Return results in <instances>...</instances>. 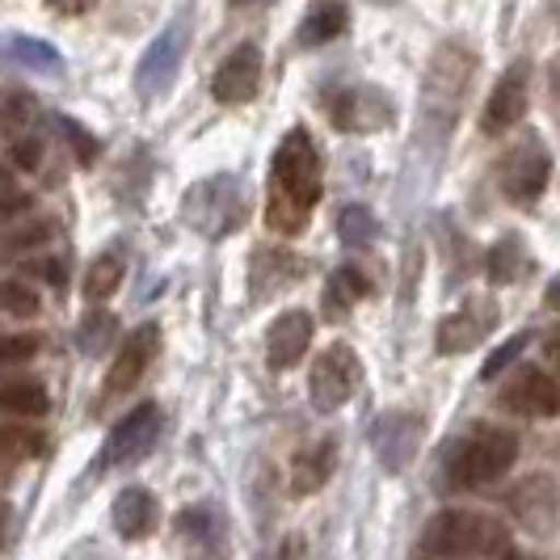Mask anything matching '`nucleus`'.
Segmentation results:
<instances>
[{"label":"nucleus","mask_w":560,"mask_h":560,"mask_svg":"<svg viewBox=\"0 0 560 560\" xmlns=\"http://www.w3.org/2000/svg\"><path fill=\"white\" fill-rule=\"evenodd\" d=\"M320 202V156L312 148V136L304 127L287 131V140L275 152L270 165V198H266V224L295 236L308 228L312 207Z\"/></svg>","instance_id":"nucleus-1"},{"label":"nucleus","mask_w":560,"mask_h":560,"mask_svg":"<svg viewBox=\"0 0 560 560\" xmlns=\"http://www.w3.org/2000/svg\"><path fill=\"white\" fill-rule=\"evenodd\" d=\"M518 459V434L505 425H477L468 439L451 443L443 477L447 489H485L502 480Z\"/></svg>","instance_id":"nucleus-2"},{"label":"nucleus","mask_w":560,"mask_h":560,"mask_svg":"<svg viewBox=\"0 0 560 560\" xmlns=\"http://www.w3.org/2000/svg\"><path fill=\"white\" fill-rule=\"evenodd\" d=\"M421 544L434 557H502L510 548V527L493 514L480 510H443L430 518V527L421 535Z\"/></svg>","instance_id":"nucleus-3"},{"label":"nucleus","mask_w":560,"mask_h":560,"mask_svg":"<svg viewBox=\"0 0 560 560\" xmlns=\"http://www.w3.org/2000/svg\"><path fill=\"white\" fill-rule=\"evenodd\" d=\"M245 220H249V190L232 173L207 177L186 195V224L202 232L207 241H224L228 232H236Z\"/></svg>","instance_id":"nucleus-4"},{"label":"nucleus","mask_w":560,"mask_h":560,"mask_svg":"<svg viewBox=\"0 0 560 560\" xmlns=\"http://www.w3.org/2000/svg\"><path fill=\"white\" fill-rule=\"evenodd\" d=\"M363 384V359L346 346V341H334L329 350L316 354V363L308 371V396L316 413H334L341 409L350 396L359 393Z\"/></svg>","instance_id":"nucleus-5"},{"label":"nucleus","mask_w":560,"mask_h":560,"mask_svg":"<svg viewBox=\"0 0 560 560\" xmlns=\"http://www.w3.org/2000/svg\"><path fill=\"white\" fill-rule=\"evenodd\" d=\"M186 47H190V22L186 18H177L173 26L161 30V38H152V47L143 51L140 68H136V93L143 102H152V97L173 89L177 68L186 59Z\"/></svg>","instance_id":"nucleus-6"},{"label":"nucleus","mask_w":560,"mask_h":560,"mask_svg":"<svg viewBox=\"0 0 560 560\" xmlns=\"http://www.w3.org/2000/svg\"><path fill=\"white\" fill-rule=\"evenodd\" d=\"M472 63H477L472 51H464L459 43L439 47V56L430 59V72H425V114L443 110V122L455 118V102L472 81Z\"/></svg>","instance_id":"nucleus-7"},{"label":"nucleus","mask_w":560,"mask_h":560,"mask_svg":"<svg viewBox=\"0 0 560 560\" xmlns=\"http://www.w3.org/2000/svg\"><path fill=\"white\" fill-rule=\"evenodd\" d=\"M156 439H161V405H156V400H143V405H136V409L106 434L102 468L136 464V459H143L148 451L156 447Z\"/></svg>","instance_id":"nucleus-8"},{"label":"nucleus","mask_w":560,"mask_h":560,"mask_svg":"<svg viewBox=\"0 0 560 560\" xmlns=\"http://www.w3.org/2000/svg\"><path fill=\"white\" fill-rule=\"evenodd\" d=\"M502 405L518 418L552 421L560 413V388L557 375L544 366H518L510 375V384L502 388Z\"/></svg>","instance_id":"nucleus-9"},{"label":"nucleus","mask_w":560,"mask_h":560,"mask_svg":"<svg viewBox=\"0 0 560 560\" xmlns=\"http://www.w3.org/2000/svg\"><path fill=\"white\" fill-rule=\"evenodd\" d=\"M548 177H552V156L539 140H523L518 148H510V156L502 161V190L518 207L544 195Z\"/></svg>","instance_id":"nucleus-10"},{"label":"nucleus","mask_w":560,"mask_h":560,"mask_svg":"<svg viewBox=\"0 0 560 560\" xmlns=\"http://www.w3.org/2000/svg\"><path fill=\"white\" fill-rule=\"evenodd\" d=\"M493 325H498V308H493V300H468L459 312H447L443 320H439V334H434V346H439V354H464V350H472L480 346L485 337L493 334Z\"/></svg>","instance_id":"nucleus-11"},{"label":"nucleus","mask_w":560,"mask_h":560,"mask_svg":"<svg viewBox=\"0 0 560 560\" xmlns=\"http://www.w3.org/2000/svg\"><path fill=\"white\" fill-rule=\"evenodd\" d=\"M156 350H161V325L148 320L140 329H131L127 341L118 346L110 371H106V396H118V393H127V388H136L143 380V371L156 359Z\"/></svg>","instance_id":"nucleus-12"},{"label":"nucleus","mask_w":560,"mask_h":560,"mask_svg":"<svg viewBox=\"0 0 560 560\" xmlns=\"http://www.w3.org/2000/svg\"><path fill=\"white\" fill-rule=\"evenodd\" d=\"M421 434H425V425H421L418 413H384L375 421L371 443H375V455H380V464L388 472H405L418 459Z\"/></svg>","instance_id":"nucleus-13"},{"label":"nucleus","mask_w":560,"mask_h":560,"mask_svg":"<svg viewBox=\"0 0 560 560\" xmlns=\"http://www.w3.org/2000/svg\"><path fill=\"white\" fill-rule=\"evenodd\" d=\"M261 47H253V43H241L232 56L220 63V72H215V81H211V93H215V102L220 106H245L257 97V89H261Z\"/></svg>","instance_id":"nucleus-14"},{"label":"nucleus","mask_w":560,"mask_h":560,"mask_svg":"<svg viewBox=\"0 0 560 560\" xmlns=\"http://www.w3.org/2000/svg\"><path fill=\"white\" fill-rule=\"evenodd\" d=\"M527 102H532V63H510L505 68V77L498 81L493 89V97H489V106H485V118H480V127L493 136V131H510L514 122H523V114H527Z\"/></svg>","instance_id":"nucleus-15"},{"label":"nucleus","mask_w":560,"mask_h":560,"mask_svg":"<svg viewBox=\"0 0 560 560\" xmlns=\"http://www.w3.org/2000/svg\"><path fill=\"white\" fill-rule=\"evenodd\" d=\"M312 334H316L312 312L291 308L275 316V325L266 329V363L275 366V371H291L312 350Z\"/></svg>","instance_id":"nucleus-16"},{"label":"nucleus","mask_w":560,"mask_h":560,"mask_svg":"<svg viewBox=\"0 0 560 560\" xmlns=\"http://www.w3.org/2000/svg\"><path fill=\"white\" fill-rule=\"evenodd\" d=\"M510 510L514 518H523V527L532 532H552V518H557V485L552 477H527L510 489Z\"/></svg>","instance_id":"nucleus-17"},{"label":"nucleus","mask_w":560,"mask_h":560,"mask_svg":"<svg viewBox=\"0 0 560 560\" xmlns=\"http://www.w3.org/2000/svg\"><path fill=\"white\" fill-rule=\"evenodd\" d=\"M110 518H114V532L122 535V539H148V535L156 532V523H161V505H156V498L148 489L127 485L114 498Z\"/></svg>","instance_id":"nucleus-18"},{"label":"nucleus","mask_w":560,"mask_h":560,"mask_svg":"<svg viewBox=\"0 0 560 560\" xmlns=\"http://www.w3.org/2000/svg\"><path fill=\"white\" fill-rule=\"evenodd\" d=\"M334 468H337V439H316V443H308V447L291 459V493L295 498L320 493L329 485V477H334Z\"/></svg>","instance_id":"nucleus-19"},{"label":"nucleus","mask_w":560,"mask_h":560,"mask_svg":"<svg viewBox=\"0 0 560 560\" xmlns=\"http://www.w3.org/2000/svg\"><path fill=\"white\" fill-rule=\"evenodd\" d=\"M388 102L384 93L375 89H354V93H341L334 102V122L341 131H375L388 122Z\"/></svg>","instance_id":"nucleus-20"},{"label":"nucleus","mask_w":560,"mask_h":560,"mask_svg":"<svg viewBox=\"0 0 560 560\" xmlns=\"http://www.w3.org/2000/svg\"><path fill=\"white\" fill-rule=\"evenodd\" d=\"M366 295H371V282L359 266H337L334 275H329V287H325V316L329 320H341L346 312L354 308V304H363Z\"/></svg>","instance_id":"nucleus-21"},{"label":"nucleus","mask_w":560,"mask_h":560,"mask_svg":"<svg viewBox=\"0 0 560 560\" xmlns=\"http://www.w3.org/2000/svg\"><path fill=\"white\" fill-rule=\"evenodd\" d=\"M0 413L9 418H47L51 413V396L43 380H4L0 384Z\"/></svg>","instance_id":"nucleus-22"},{"label":"nucleus","mask_w":560,"mask_h":560,"mask_svg":"<svg viewBox=\"0 0 560 560\" xmlns=\"http://www.w3.org/2000/svg\"><path fill=\"white\" fill-rule=\"evenodd\" d=\"M0 56L18 68H34V72H59L63 59L56 47H47L43 38H30V34H0Z\"/></svg>","instance_id":"nucleus-23"},{"label":"nucleus","mask_w":560,"mask_h":560,"mask_svg":"<svg viewBox=\"0 0 560 560\" xmlns=\"http://www.w3.org/2000/svg\"><path fill=\"white\" fill-rule=\"evenodd\" d=\"M253 295H261V300H270L275 291H282V287H291V282L304 275V261H295L291 253H261L257 261H253Z\"/></svg>","instance_id":"nucleus-24"},{"label":"nucleus","mask_w":560,"mask_h":560,"mask_svg":"<svg viewBox=\"0 0 560 560\" xmlns=\"http://www.w3.org/2000/svg\"><path fill=\"white\" fill-rule=\"evenodd\" d=\"M341 30H346V4L341 0H316L308 9V18L300 22V43L320 47V43H334Z\"/></svg>","instance_id":"nucleus-25"},{"label":"nucleus","mask_w":560,"mask_h":560,"mask_svg":"<svg viewBox=\"0 0 560 560\" xmlns=\"http://www.w3.org/2000/svg\"><path fill=\"white\" fill-rule=\"evenodd\" d=\"M122 279H127L122 253L106 249L102 257H93V266H89V275H84V295H89L93 304H102V300H110L114 291L122 287Z\"/></svg>","instance_id":"nucleus-26"},{"label":"nucleus","mask_w":560,"mask_h":560,"mask_svg":"<svg viewBox=\"0 0 560 560\" xmlns=\"http://www.w3.org/2000/svg\"><path fill=\"white\" fill-rule=\"evenodd\" d=\"M527 270H532V257H527V249H523L518 236H502V241L489 249V279L498 282V287L518 282Z\"/></svg>","instance_id":"nucleus-27"},{"label":"nucleus","mask_w":560,"mask_h":560,"mask_svg":"<svg viewBox=\"0 0 560 560\" xmlns=\"http://www.w3.org/2000/svg\"><path fill=\"white\" fill-rule=\"evenodd\" d=\"M118 341V316L106 308L84 312V320L77 325V350L81 354H106Z\"/></svg>","instance_id":"nucleus-28"},{"label":"nucleus","mask_w":560,"mask_h":560,"mask_svg":"<svg viewBox=\"0 0 560 560\" xmlns=\"http://www.w3.org/2000/svg\"><path fill=\"white\" fill-rule=\"evenodd\" d=\"M337 236L350 245V249H363L371 245L375 236H380V224H375V215L359 207V202H350V207H341V215H337Z\"/></svg>","instance_id":"nucleus-29"},{"label":"nucleus","mask_w":560,"mask_h":560,"mask_svg":"<svg viewBox=\"0 0 560 560\" xmlns=\"http://www.w3.org/2000/svg\"><path fill=\"white\" fill-rule=\"evenodd\" d=\"M532 341H535L532 329H523V334L505 337L502 346H498V350H493V354L485 359V366H480V380H485V384H489V380H498V375H502L505 366L514 363V359H518V354H523V350H527Z\"/></svg>","instance_id":"nucleus-30"},{"label":"nucleus","mask_w":560,"mask_h":560,"mask_svg":"<svg viewBox=\"0 0 560 560\" xmlns=\"http://www.w3.org/2000/svg\"><path fill=\"white\" fill-rule=\"evenodd\" d=\"M0 312L4 316H34L38 312V291L18 279H0Z\"/></svg>","instance_id":"nucleus-31"},{"label":"nucleus","mask_w":560,"mask_h":560,"mask_svg":"<svg viewBox=\"0 0 560 560\" xmlns=\"http://www.w3.org/2000/svg\"><path fill=\"white\" fill-rule=\"evenodd\" d=\"M43 350V337L38 334H18V337H0V366H18L30 363L34 354Z\"/></svg>","instance_id":"nucleus-32"},{"label":"nucleus","mask_w":560,"mask_h":560,"mask_svg":"<svg viewBox=\"0 0 560 560\" xmlns=\"http://www.w3.org/2000/svg\"><path fill=\"white\" fill-rule=\"evenodd\" d=\"M59 131H68V140H72V148H77V161H81V165H93V156H97V140L84 131L81 122L59 118Z\"/></svg>","instance_id":"nucleus-33"},{"label":"nucleus","mask_w":560,"mask_h":560,"mask_svg":"<svg viewBox=\"0 0 560 560\" xmlns=\"http://www.w3.org/2000/svg\"><path fill=\"white\" fill-rule=\"evenodd\" d=\"M34 97L30 93H9V102H4V118H9V127H22V122H34Z\"/></svg>","instance_id":"nucleus-34"},{"label":"nucleus","mask_w":560,"mask_h":560,"mask_svg":"<svg viewBox=\"0 0 560 560\" xmlns=\"http://www.w3.org/2000/svg\"><path fill=\"white\" fill-rule=\"evenodd\" d=\"M9 156H13V165L18 168H38V161H43V143L34 140H13V148H9Z\"/></svg>","instance_id":"nucleus-35"},{"label":"nucleus","mask_w":560,"mask_h":560,"mask_svg":"<svg viewBox=\"0 0 560 560\" xmlns=\"http://www.w3.org/2000/svg\"><path fill=\"white\" fill-rule=\"evenodd\" d=\"M30 211V198L13 195V198H0V220H9V215H26Z\"/></svg>","instance_id":"nucleus-36"},{"label":"nucleus","mask_w":560,"mask_h":560,"mask_svg":"<svg viewBox=\"0 0 560 560\" xmlns=\"http://www.w3.org/2000/svg\"><path fill=\"white\" fill-rule=\"evenodd\" d=\"M34 270L51 282V287H63V279H68V275H63V261H38Z\"/></svg>","instance_id":"nucleus-37"},{"label":"nucleus","mask_w":560,"mask_h":560,"mask_svg":"<svg viewBox=\"0 0 560 560\" xmlns=\"http://www.w3.org/2000/svg\"><path fill=\"white\" fill-rule=\"evenodd\" d=\"M47 4H51L56 13H68V18H77V13H84L93 0H47Z\"/></svg>","instance_id":"nucleus-38"},{"label":"nucleus","mask_w":560,"mask_h":560,"mask_svg":"<svg viewBox=\"0 0 560 560\" xmlns=\"http://www.w3.org/2000/svg\"><path fill=\"white\" fill-rule=\"evenodd\" d=\"M18 464H22V459H13V455H4V451H0V485L13 477V468H18Z\"/></svg>","instance_id":"nucleus-39"},{"label":"nucleus","mask_w":560,"mask_h":560,"mask_svg":"<svg viewBox=\"0 0 560 560\" xmlns=\"http://www.w3.org/2000/svg\"><path fill=\"white\" fill-rule=\"evenodd\" d=\"M498 560H539V557H532V552H514V548H505V552H502Z\"/></svg>","instance_id":"nucleus-40"},{"label":"nucleus","mask_w":560,"mask_h":560,"mask_svg":"<svg viewBox=\"0 0 560 560\" xmlns=\"http://www.w3.org/2000/svg\"><path fill=\"white\" fill-rule=\"evenodd\" d=\"M228 4H236V9H245V4H253V0H228Z\"/></svg>","instance_id":"nucleus-41"},{"label":"nucleus","mask_w":560,"mask_h":560,"mask_svg":"<svg viewBox=\"0 0 560 560\" xmlns=\"http://www.w3.org/2000/svg\"><path fill=\"white\" fill-rule=\"evenodd\" d=\"M4 182H9V173H4V168H0V190H4Z\"/></svg>","instance_id":"nucleus-42"}]
</instances>
